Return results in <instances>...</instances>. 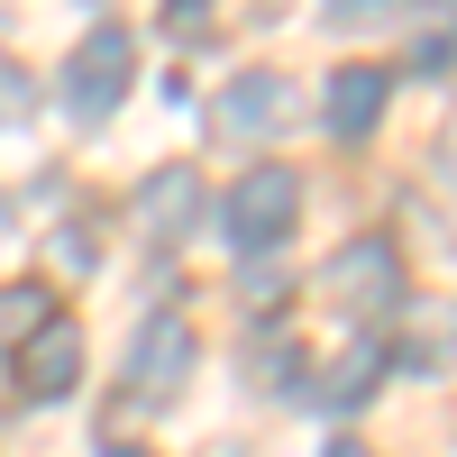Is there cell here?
I'll use <instances>...</instances> for the list:
<instances>
[{
  "instance_id": "52a82bcc",
  "label": "cell",
  "mask_w": 457,
  "mask_h": 457,
  "mask_svg": "<svg viewBox=\"0 0 457 457\" xmlns=\"http://www.w3.org/2000/svg\"><path fill=\"white\" fill-rule=\"evenodd\" d=\"M183 375H193V329H183V320H146L137 348H129V394L137 403L146 394H174Z\"/></svg>"
},
{
  "instance_id": "4fadbf2b",
  "label": "cell",
  "mask_w": 457,
  "mask_h": 457,
  "mask_svg": "<svg viewBox=\"0 0 457 457\" xmlns=\"http://www.w3.org/2000/svg\"><path fill=\"white\" fill-rule=\"evenodd\" d=\"M329 457H375V448L366 439H329Z\"/></svg>"
},
{
  "instance_id": "5bb4252c",
  "label": "cell",
  "mask_w": 457,
  "mask_h": 457,
  "mask_svg": "<svg viewBox=\"0 0 457 457\" xmlns=\"http://www.w3.org/2000/svg\"><path fill=\"white\" fill-rule=\"evenodd\" d=\"M329 10H366V0H329Z\"/></svg>"
},
{
  "instance_id": "2e32d148",
  "label": "cell",
  "mask_w": 457,
  "mask_h": 457,
  "mask_svg": "<svg viewBox=\"0 0 457 457\" xmlns=\"http://www.w3.org/2000/svg\"><path fill=\"white\" fill-rule=\"evenodd\" d=\"M174 10H193V0H174Z\"/></svg>"
},
{
  "instance_id": "7a4b0ae2",
  "label": "cell",
  "mask_w": 457,
  "mask_h": 457,
  "mask_svg": "<svg viewBox=\"0 0 457 457\" xmlns=\"http://www.w3.org/2000/svg\"><path fill=\"white\" fill-rule=\"evenodd\" d=\"M293 220H302V174H284V165L238 174V193H228V211H220V228H228L238 256H275L293 238Z\"/></svg>"
},
{
  "instance_id": "8fae6325",
  "label": "cell",
  "mask_w": 457,
  "mask_h": 457,
  "mask_svg": "<svg viewBox=\"0 0 457 457\" xmlns=\"http://www.w3.org/2000/svg\"><path fill=\"white\" fill-rule=\"evenodd\" d=\"M10 120H28V73L0 64V129H10Z\"/></svg>"
},
{
  "instance_id": "ba28073f",
  "label": "cell",
  "mask_w": 457,
  "mask_h": 457,
  "mask_svg": "<svg viewBox=\"0 0 457 457\" xmlns=\"http://www.w3.org/2000/svg\"><path fill=\"white\" fill-rule=\"evenodd\" d=\"M375 385H385V338H348V348L320 366V385H312V394H320L329 411H357Z\"/></svg>"
},
{
  "instance_id": "5b68a950",
  "label": "cell",
  "mask_w": 457,
  "mask_h": 457,
  "mask_svg": "<svg viewBox=\"0 0 457 457\" xmlns=\"http://www.w3.org/2000/svg\"><path fill=\"white\" fill-rule=\"evenodd\" d=\"M385 64H338L329 73V92H320V120H329V137H375V120H385Z\"/></svg>"
},
{
  "instance_id": "30bf717a",
  "label": "cell",
  "mask_w": 457,
  "mask_h": 457,
  "mask_svg": "<svg viewBox=\"0 0 457 457\" xmlns=\"http://www.w3.org/2000/svg\"><path fill=\"white\" fill-rule=\"evenodd\" d=\"M55 312H46V284H0V348H19V338H37Z\"/></svg>"
},
{
  "instance_id": "3957f363",
  "label": "cell",
  "mask_w": 457,
  "mask_h": 457,
  "mask_svg": "<svg viewBox=\"0 0 457 457\" xmlns=\"http://www.w3.org/2000/svg\"><path fill=\"white\" fill-rule=\"evenodd\" d=\"M320 293H329L348 320H385L394 302H403V256H394V238H348V247L329 256Z\"/></svg>"
},
{
  "instance_id": "6da1fadb",
  "label": "cell",
  "mask_w": 457,
  "mask_h": 457,
  "mask_svg": "<svg viewBox=\"0 0 457 457\" xmlns=\"http://www.w3.org/2000/svg\"><path fill=\"white\" fill-rule=\"evenodd\" d=\"M129 83H137V37L101 19L83 46H73V64H64V110H73L83 129H101L110 110L129 101Z\"/></svg>"
},
{
  "instance_id": "9a60e30c",
  "label": "cell",
  "mask_w": 457,
  "mask_h": 457,
  "mask_svg": "<svg viewBox=\"0 0 457 457\" xmlns=\"http://www.w3.org/2000/svg\"><path fill=\"white\" fill-rule=\"evenodd\" d=\"M110 457H146V448H110Z\"/></svg>"
},
{
  "instance_id": "277c9868",
  "label": "cell",
  "mask_w": 457,
  "mask_h": 457,
  "mask_svg": "<svg viewBox=\"0 0 457 457\" xmlns=\"http://www.w3.org/2000/svg\"><path fill=\"white\" fill-rule=\"evenodd\" d=\"M293 110H302L293 73H275V64H247L238 83L220 92V129H228V137H284V129H293Z\"/></svg>"
},
{
  "instance_id": "9c48e42d",
  "label": "cell",
  "mask_w": 457,
  "mask_h": 457,
  "mask_svg": "<svg viewBox=\"0 0 457 457\" xmlns=\"http://www.w3.org/2000/svg\"><path fill=\"white\" fill-rule=\"evenodd\" d=\"M137 220L156 228V238H183V228L202 220V174H193V165H165V174H146V193H137Z\"/></svg>"
},
{
  "instance_id": "8992f818",
  "label": "cell",
  "mask_w": 457,
  "mask_h": 457,
  "mask_svg": "<svg viewBox=\"0 0 457 457\" xmlns=\"http://www.w3.org/2000/svg\"><path fill=\"white\" fill-rule=\"evenodd\" d=\"M73 375H83V338H73L64 320H46L37 338H19V394L28 403H64Z\"/></svg>"
},
{
  "instance_id": "7c38bea8",
  "label": "cell",
  "mask_w": 457,
  "mask_h": 457,
  "mask_svg": "<svg viewBox=\"0 0 457 457\" xmlns=\"http://www.w3.org/2000/svg\"><path fill=\"white\" fill-rule=\"evenodd\" d=\"M421 64H430V73H448V64H457V37H430V46H421Z\"/></svg>"
}]
</instances>
